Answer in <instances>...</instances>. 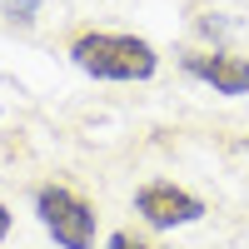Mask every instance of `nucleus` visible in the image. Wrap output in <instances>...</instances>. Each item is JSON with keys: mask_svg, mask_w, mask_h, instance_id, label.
<instances>
[{"mask_svg": "<svg viewBox=\"0 0 249 249\" xmlns=\"http://www.w3.org/2000/svg\"><path fill=\"white\" fill-rule=\"evenodd\" d=\"M184 70L204 85H214V95H249V60L244 55H224V50H199L184 55Z\"/></svg>", "mask_w": 249, "mask_h": 249, "instance_id": "obj_4", "label": "nucleus"}, {"mask_svg": "<svg viewBox=\"0 0 249 249\" xmlns=\"http://www.w3.org/2000/svg\"><path fill=\"white\" fill-rule=\"evenodd\" d=\"M135 214L150 224V230H179V224L204 219V199L190 195L175 179H150L135 190Z\"/></svg>", "mask_w": 249, "mask_h": 249, "instance_id": "obj_3", "label": "nucleus"}, {"mask_svg": "<svg viewBox=\"0 0 249 249\" xmlns=\"http://www.w3.org/2000/svg\"><path fill=\"white\" fill-rule=\"evenodd\" d=\"M105 249H160V244H150V239H140V234H130V230H115Z\"/></svg>", "mask_w": 249, "mask_h": 249, "instance_id": "obj_5", "label": "nucleus"}, {"mask_svg": "<svg viewBox=\"0 0 249 249\" xmlns=\"http://www.w3.org/2000/svg\"><path fill=\"white\" fill-rule=\"evenodd\" d=\"M70 60L95 80H150L160 70V55L150 40L124 30H85L70 40Z\"/></svg>", "mask_w": 249, "mask_h": 249, "instance_id": "obj_1", "label": "nucleus"}, {"mask_svg": "<svg viewBox=\"0 0 249 249\" xmlns=\"http://www.w3.org/2000/svg\"><path fill=\"white\" fill-rule=\"evenodd\" d=\"M35 214L60 249H90L95 244V204L85 195H75L70 184H40Z\"/></svg>", "mask_w": 249, "mask_h": 249, "instance_id": "obj_2", "label": "nucleus"}, {"mask_svg": "<svg viewBox=\"0 0 249 249\" xmlns=\"http://www.w3.org/2000/svg\"><path fill=\"white\" fill-rule=\"evenodd\" d=\"M10 224H15V219H10V210H5V204H0V239L10 234Z\"/></svg>", "mask_w": 249, "mask_h": 249, "instance_id": "obj_6", "label": "nucleus"}]
</instances>
